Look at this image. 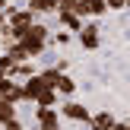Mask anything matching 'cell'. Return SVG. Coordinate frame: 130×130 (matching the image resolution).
<instances>
[{"mask_svg": "<svg viewBox=\"0 0 130 130\" xmlns=\"http://www.w3.org/2000/svg\"><path fill=\"white\" fill-rule=\"evenodd\" d=\"M16 41L22 44L25 51H29V57H38V54L44 51V41H48V29H44V25H38V22H32L29 29L19 32Z\"/></svg>", "mask_w": 130, "mask_h": 130, "instance_id": "6da1fadb", "label": "cell"}, {"mask_svg": "<svg viewBox=\"0 0 130 130\" xmlns=\"http://www.w3.org/2000/svg\"><path fill=\"white\" fill-rule=\"evenodd\" d=\"M79 44L86 51H99V44H102L99 25H79Z\"/></svg>", "mask_w": 130, "mask_h": 130, "instance_id": "7a4b0ae2", "label": "cell"}, {"mask_svg": "<svg viewBox=\"0 0 130 130\" xmlns=\"http://www.w3.org/2000/svg\"><path fill=\"white\" fill-rule=\"evenodd\" d=\"M35 121H38V127H44V130H54L57 127V108L54 105H38V111H35Z\"/></svg>", "mask_w": 130, "mask_h": 130, "instance_id": "3957f363", "label": "cell"}, {"mask_svg": "<svg viewBox=\"0 0 130 130\" xmlns=\"http://www.w3.org/2000/svg\"><path fill=\"white\" fill-rule=\"evenodd\" d=\"M44 89V79H41V73H32V76H25V83H22V102H35V95Z\"/></svg>", "mask_w": 130, "mask_h": 130, "instance_id": "277c9868", "label": "cell"}, {"mask_svg": "<svg viewBox=\"0 0 130 130\" xmlns=\"http://www.w3.org/2000/svg\"><path fill=\"white\" fill-rule=\"evenodd\" d=\"M73 10L79 13L83 19H86V16H102V13H105V3H102V0H79Z\"/></svg>", "mask_w": 130, "mask_h": 130, "instance_id": "5b68a950", "label": "cell"}, {"mask_svg": "<svg viewBox=\"0 0 130 130\" xmlns=\"http://www.w3.org/2000/svg\"><path fill=\"white\" fill-rule=\"evenodd\" d=\"M60 114H63V118H70V121H83V124L89 121V108H83L79 102H67V105L60 108Z\"/></svg>", "mask_w": 130, "mask_h": 130, "instance_id": "8992f818", "label": "cell"}, {"mask_svg": "<svg viewBox=\"0 0 130 130\" xmlns=\"http://www.w3.org/2000/svg\"><path fill=\"white\" fill-rule=\"evenodd\" d=\"M92 130H111L118 121L111 118V111H99V114H89V121H86Z\"/></svg>", "mask_w": 130, "mask_h": 130, "instance_id": "52a82bcc", "label": "cell"}, {"mask_svg": "<svg viewBox=\"0 0 130 130\" xmlns=\"http://www.w3.org/2000/svg\"><path fill=\"white\" fill-rule=\"evenodd\" d=\"M0 124L19 127V121H16V105H13V102H6L3 95H0Z\"/></svg>", "mask_w": 130, "mask_h": 130, "instance_id": "ba28073f", "label": "cell"}, {"mask_svg": "<svg viewBox=\"0 0 130 130\" xmlns=\"http://www.w3.org/2000/svg\"><path fill=\"white\" fill-rule=\"evenodd\" d=\"M0 95H3L6 102H13V105H19V102H22V83L6 79V83H3V89H0Z\"/></svg>", "mask_w": 130, "mask_h": 130, "instance_id": "9c48e42d", "label": "cell"}, {"mask_svg": "<svg viewBox=\"0 0 130 130\" xmlns=\"http://www.w3.org/2000/svg\"><path fill=\"white\" fill-rule=\"evenodd\" d=\"M54 13L60 16V22L67 25L70 32H79V25H83V16H79L76 10H54Z\"/></svg>", "mask_w": 130, "mask_h": 130, "instance_id": "30bf717a", "label": "cell"}, {"mask_svg": "<svg viewBox=\"0 0 130 130\" xmlns=\"http://www.w3.org/2000/svg\"><path fill=\"white\" fill-rule=\"evenodd\" d=\"M54 89H57V95H73V92H76V83L70 79L67 73H60V76H57V83H54Z\"/></svg>", "mask_w": 130, "mask_h": 130, "instance_id": "8fae6325", "label": "cell"}, {"mask_svg": "<svg viewBox=\"0 0 130 130\" xmlns=\"http://www.w3.org/2000/svg\"><path fill=\"white\" fill-rule=\"evenodd\" d=\"M29 10L35 13V16H38V13H54L57 10V0H29Z\"/></svg>", "mask_w": 130, "mask_h": 130, "instance_id": "7c38bea8", "label": "cell"}, {"mask_svg": "<svg viewBox=\"0 0 130 130\" xmlns=\"http://www.w3.org/2000/svg\"><path fill=\"white\" fill-rule=\"evenodd\" d=\"M6 54H10L16 63H19V60H32V57H29V51H25L19 41H10V44H6Z\"/></svg>", "mask_w": 130, "mask_h": 130, "instance_id": "4fadbf2b", "label": "cell"}, {"mask_svg": "<svg viewBox=\"0 0 130 130\" xmlns=\"http://www.w3.org/2000/svg\"><path fill=\"white\" fill-rule=\"evenodd\" d=\"M35 105H57V89H51V86H44L41 92L35 95Z\"/></svg>", "mask_w": 130, "mask_h": 130, "instance_id": "5bb4252c", "label": "cell"}, {"mask_svg": "<svg viewBox=\"0 0 130 130\" xmlns=\"http://www.w3.org/2000/svg\"><path fill=\"white\" fill-rule=\"evenodd\" d=\"M63 73V70H57V67H51V70H44V73H41V79H44V86H51V89H54V83H57V76H60Z\"/></svg>", "mask_w": 130, "mask_h": 130, "instance_id": "9a60e30c", "label": "cell"}, {"mask_svg": "<svg viewBox=\"0 0 130 130\" xmlns=\"http://www.w3.org/2000/svg\"><path fill=\"white\" fill-rule=\"evenodd\" d=\"M13 63H16V60H13L10 54H3V57H0V70H3L6 76H10V70H13Z\"/></svg>", "mask_w": 130, "mask_h": 130, "instance_id": "2e32d148", "label": "cell"}, {"mask_svg": "<svg viewBox=\"0 0 130 130\" xmlns=\"http://www.w3.org/2000/svg\"><path fill=\"white\" fill-rule=\"evenodd\" d=\"M102 3H105V10H124L127 0H102Z\"/></svg>", "mask_w": 130, "mask_h": 130, "instance_id": "e0dca14e", "label": "cell"}, {"mask_svg": "<svg viewBox=\"0 0 130 130\" xmlns=\"http://www.w3.org/2000/svg\"><path fill=\"white\" fill-rule=\"evenodd\" d=\"M79 0H57V10H73Z\"/></svg>", "mask_w": 130, "mask_h": 130, "instance_id": "ac0fdd59", "label": "cell"}, {"mask_svg": "<svg viewBox=\"0 0 130 130\" xmlns=\"http://www.w3.org/2000/svg\"><path fill=\"white\" fill-rule=\"evenodd\" d=\"M6 79H10V76H6L3 70H0V89H3V83H6Z\"/></svg>", "mask_w": 130, "mask_h": 130, "instance_id": "d6986e66", "label": "cell"}, {"mask_svg": "<svg viewBox=\"0 0 130 130\" xmlns=\"http://www.w3.org/2000/svg\"><path fill=\"white\" fill-rule=\"evenodd\" d=\"M3 22H6V13H3V10H0V25H3Z\"/></svg>", "mask_w": 130, "mask_h": 130, "instance_id": "ffe728a7", "label": "cell"}]
</instances>
